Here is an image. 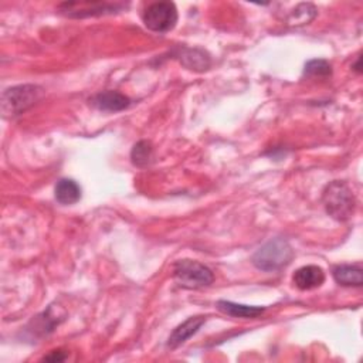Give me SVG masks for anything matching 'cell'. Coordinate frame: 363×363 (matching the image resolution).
Segmentation results:
<instances>
[{"label": "cell", "instance_id": "ac0fdd59", "mask_svg": "<svg viewBox=\"0 0 363 363\" xmlns=\"http://www.w3.org/2000/svg\"><path fill=\"white\" fill-rule=\"evenodd\" d=\"M353 68H354L357 72H360V57H357V61H356V64L353 65Z\"/></svg>", "mask_w": 363, "mask_h": 363}, {"label": "cell", "instance_id": "7a4b0ae2", "mask_svg": "<svg viewBox=\"0 0 363 363\" xmlns=\"http://www.w3.org/2000/svg\"><path fill=\"white\" fill-rule=\"evenodd\" d=\"M45 91L37 84H21L6 88L1 94V112L4 118H14L43 99Z\"/></svg>", "mask_w": 363, "mask_h": 363}, {"label": "cell", "instance_id": "52a82bcc", "mask_svg": "<svg viewBox=\"0 0 363 363\" xmlns=\"http://www.w3.org/2000/svg\"><path fill=\"white\" fill-rule=\"evenodd\" d=\"M173 57L182 62L186 68L191 71H206L211 65L210 55L201 48H191V47H177L173 50Z\"/></svg>", "mask_w": 363, "mask_h": 363}, {"label": "cell", "instance_id": "277c9868", "mask_svg": "<svg viewBox=\"0 0 363 363\" xmlns=\"http://www.w3.org/2000/svg\"><path fill=\"white\" fill-rule=\"evenodd\" d=\"M173 279L187 289H199L213 284V271L196 259H179L173 265Z\"/></svg>", "mask_w": 363, "mask_h": 363}, {"label": "cell", "instance_id": "ba28073f", "mask_svg": "<svg viewBox=\"0 0 363 363\" xmlns=\"http://www.w3.org/2000/svg\"><path fill=\"white\" fill-rule=\"evenodd\" d=\"M89 102L92 104V106H95L99 111L104 112H119L126 109L130 105V98L121 94L119 91H112V89H106V91H101L96 95H94Z\"/></svg>", "mask_w": 363, "mask_h": 363}, {"label": "cell", "instance_id": "4fadbf2b", "mask_svg": "<svg viewBox=\"0 0 363 363\" xmlns=\"http://www.w3.org/2000/svg\"><path fill=\"white\" fill-rule=\"evenodd\" d=\"M54 196L60 204L71 206L81 200L82 190L74 179H60L55 184Z\"/></svg>", "mask_w": 363, "mask_h": 363}, {"label": "cell", "instance_id": "30bf717a", "mask_svg": "<svg viewBox=\"0 0 363 363\" xmlns=\"http://www.w3.org/2000/svg\"><path fill=\"white\" fill-rule=\"evenodd\" d=\"M292 281L301 291H311L325 282V272L318 265H303L295 271Z\"/></svg>", "mask_w": 363, "mask_h": 363}, {"label": "cell", "instance_id": "5bb4252c", "mask_svg": "<svg viewBox=\"0 0 363 363\" xmlns=\"http://www.w3.org/2000/svg\"><path fill=\"white\" fill-rule=\"evenodd\" d=\"M130 160L136 167H147L153 160V146L149 140H139L130 150Z\"/></svg>", "mask_w": 363, "mask_h": 363}, {"label": "cell", "instance_id": "e0dca14e", "mask_svg": "<svg viewBox=\"0 0 363 363\" xmlns=\"http://www.w3.org/2000/svg\"><path fill=\"white\" fill-rule=\"evenodd\" d=\"M67 357H68L67 352H62L61 349H57V350H51L47 356H44L43 360H47V362H62Z\"/></svg>", "mask_w": 363, "mask_h": 363}, {"label": "cell", "instance_id": "3957f363", "mask_svg": "<svg viewBox=\"0 0 363 363\" xmlns=\"http://www.w3.org/2000/svg\"><path fill=\"white\" fill-rule=\"evenodd\" d=\"M292 258L294 250L291 244L285 238L277 237L259 247L251 257V262L259 271L274 272L286 267Z\"/></svg>", "mask_w": 363, "mask_h": 363}, {"label": "cell", "instance_id": "2e32d148", "mask_svg": "<svg viewBox=\"0 0 363 363\" xmlns=\"http://www.w3.org/2000/svg\"><path fill=\"white\" fill-rule=\"evenodd\" d=\"M332 74V65L326 60H311L303 67V75L306 77H329Z\"/></svg>", "mask_w": 363, "mask_h": 363}, {"label": "cell", "instance_id": "9c48e42d", "mask_svg": "<svg viewBox=\"0 0 363 363\" xmlns=\"http://www.w3.org/2000/svg\"><path fill=\"white\" fill-rule=\"evenodd\" d=\"M206 318L204 316H190L184 322H182L179 326L173 329V332L167 337L166 346L169 349H176L180 345H183L186 340H189L193 335H196L200 328L204 325Z\"/></svg>", "mask_w": 363, "mask_h": 363}, {"label": "cell", "instance_id": "8fae6325", "mask_svg": "<svg viewBox=\"0 0 363 363\" xmlns=\"http://www.w3.org/2000/svg\"><path fill=\"white\" fill-rule=\"evenodd\" d=\"M332 277L342 286H362L363 269L357 264H339L333 267Z\"/></svg>", "mask_w": 363, "mask_h": 363}, {"label": "cell", "instance_id": "5b68a950", "mask_svg": "<svg viewBox=\"0 0 363 363\" xmlns=\"http://www.w3.org/2000/svg\"><path fill=\"white\" fill-rule=\"evenodd\" d=\"M179 14L174 3L172 1H156L149 4L143 14V24L155 33H167L174 28Z\"/></svg>", "mask_w": 363, "mask_h": 363}, {"label": "cell", "instance_id": "8992f818", "mask_svg": "<svg viewBox=\"0 0 363 363\" xmlns=\"http://www.w3.org/2000/svg\"><path fill=\"white\" fill-rule=\"evenodd\" d=\"M126 7L122 3H106V1H65L58 6V11L67 17L84 18L94 16L112 14Z\"/></svg>", "mask_w": 363, "mask_h": 363}, {"label": "cell", "instance_id": "7c38bea8", "mask_svg": "<svg viewBox=\"0 0 363 363\" xmlns=\"http://www.w3.org/2000/svg\"><path fill=\"white\" fill-rule=\"evenodd\" d=\"M217 309L228 316L233 318H258L259 315L264 313L265 308L264 306H252V305H244V303H237L233 301H225V299H220L216 303Z\"/></svg>", "mask_w": 363, "mask_h": 363}, {"label": "cell", "instance_id": "6da1fadb", "mask_svg": "<svg viewBox=\"0 0 363 363\" xmlns=\"http://www.w3.org/2000/svg\"><path fill=\"white\" fill-rule=\"evenodd\" d=\"M322 203L326 213L336 221H347L356 208V197L350 187L340 180H333L322 191Z\"/></svg>", "mask_w": 363, "mask_h": 363}, {"label": "cell", "instance_id": "9a60e30c", "mask_svg": "<svg viewBox=\"0 0 363 363\" xmlns=\"http://www.w3.org/2000/svg\"><path fill=\"white\" fill-rule=\"evenodd\" d=\"M316 16V9L311 3H302L295 7L294 11L289 13L286 21L291 26H303L313 20Z\"/></svg>", "mask_w": 363, "mask_h": 363}]
</instances>
